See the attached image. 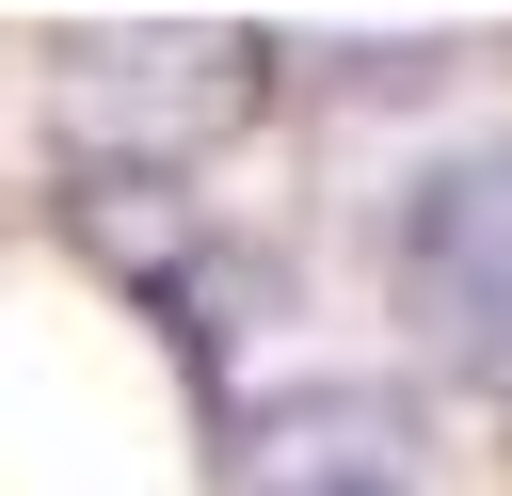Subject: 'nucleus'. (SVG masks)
I'll return each mask as SVG.
<instances>
[{"label":"nucleus","mask_w":512,"mask_h":496,"mask_svg":"<svg viewBox=\"0 0 512 496\" xmlns=\"http://www.w3.org/2000/svg\"><path fill=\"white\" fill-rule=\"evenodd\" d=\"M256 96H272L256 32H96V48H64V112L112 144V176H176V160L240 144Z\"/></svg>","instance_id":"nucleus-1"},{"label":"nucleus","mask_w":512,"mask_h":496,"mask_svg":"<svg viewBox=\"0 0 512 496\" xmlns=\"http://www.w3.org/2000/svg\"><path fill=\"white\" fill-rule=\"evenodd\" d=\"M400 304L464 352V368H512V160H464L416 192L400 224Z\"/></svg>","instance_id":"nucleus-2"},{"label":"nucleus","mask_w":512,"mask_h":496,"mask_svg":"<svg viewBox=\"0 0 512 496\" xmlns=\"http://www.w3.org/2000/svg\"><path fill=\"white\" fill-rule=\"evenodd\" d=\"M400 480H416V416L384 384H288L224 448V496H400Z\"/></svg>","instance_id":"nucleus-3"},{"label":"nucleus","mask_w":512,"mask_h":496,"mask_svg":"<svg viewBox=\"0 0 512 496\" xmlns=\"http://www.w3.org/2000/svg\"><path fill=\"white\" fill-rule=\"evenodd\" d=\"M64 224H80L128 288H176V256H192V224L160 208V176H80V192H64Z\"/></svg>","instance_id":"nucleus-4"}]
</instances>
